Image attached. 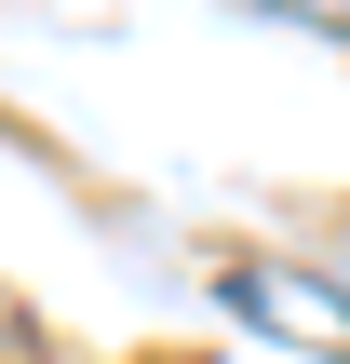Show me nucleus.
<instances>
[{"mask_svg":"<svg viewBox=\"0 0 350 364\" xmlns=\"http://www.w3.org/2000/svg\"><path fill=\"white\" fill-rule=\"evenodd\" d=\"M229 311L270 324V338H297V351H324V364H350V284H310V270H229Z\"/></svg>","mask_w":350,"mask_h":364,"instance_id":"obj_1","label":"nucleus"}]
</instances>
